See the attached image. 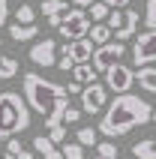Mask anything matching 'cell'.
<instances>
[{
  "label": "cell",
  "mask_w": 156,
  "mask_h": 159,
  "mask_svg": "<svg viewBox=\"0 0 156 159\" xmlns=\"http://www.w3.org/2000/svg\"><path fill=\"white\" fill-rule=\"evenodd\" d=\"M21 96H24L27 108L45 117V129L63 123V111L69 108V93L63 84L48 81L39 72H24L21 78Z\"/></svg>",
  "instance_id": "6da1fadb"
},
{
  "label": "cell",
  "mask_w": 156,
  "mask_h": 159,
  "mask_svg": "<svg viewBox=\"0 0 156 159\" xmlns=\"http://www.w3.org/2000/svg\"><path fill=\"white\" fill-rule=\"evenodd\" d=\"M150 117H153V105L147 99L135 96V93H120V96H114L111 105H105V114L96 132L108 135V138H120V135H129L132 129L150 123Z\"/></svg>",
  "instance_id": "7a4b0ae2"
},
{
  "label": "cell",
  "mask_w": 156,
  "mask_h": 159,
  "mask_svg": "<svg viewBox=\"0 0 156 159\" xmlns=\"http://www.w3.org/2000/svg\"><path fill=\"white\" fill-rule=\"evenodd\" d=\"M30 129V108L18 90H3L0 93V138L9 141L18 132Z\"/></svg>",
  "instance_id": "3957f363"
},
{
  "label": "cell",
  "mask_w": 156,
  "mask_h": 159,
  "mask_svg": "<svg viewBox=\"0 0 156 159\" xmlns=\"http://www.w3.org/2000/svg\"><path fill=\"white\" fill-rule=\"evenodd\" d=\"M105 24H108L111 36H117V42H123V39H132V36H135V30H138V24H141V15L135 9H114Z\"/></svg>",
  "instance_id": "277c9868"
},
{
  "label": "cell",
  "mask_w": 156,
  "mask_h": 159,
  "mask_svg": "<svg viewBox=\"0 0 156 159\" xmlns=\"http://www.w3.org/2000/svg\"><path fill=\"white\" fill-rule=\"evenodd\" d=\"M57 33H60L66 42L87 39V33H90V18H87V12H84V9H69V12L63 15L60 27H57Z\"/></svg>",
  "instance_id": "5b68a950"
},
{
  "label": "cell",
  "mask_w": 156,
  "mask_h": 159,
  "mask_svg": "<svg viewBox=\"0 0 156 159\" xmlns=\"http://www.w3.org/2000/svg\"><path fill=\"white\" fill-rule=\"evenodd\" d=\"M123 57H126V45L123 42H105V45H99V48H93L90 66H93L96 72H105V69H111L114 63H120Z\"/></svg>",
  "instance_id": "8992f818"
},
{
  "label": "cell",
  "mask_w": 156,
  "mask_h": 159,
  "mask_svg": "<svg viewBox=\"0 0 156 159\" xmlns=\"http://www.w3.org/2000/svg\"><path fill=\"white\" fill-rule=\"evenodd\" d=\"M132 63H135L138 69L156 63V30H144L141 36H135V45H132Z\"/></svg>",
  "instance_id": "52a82bcc"
},
{
  "label": "cell",
  "mask_w": 156,
  "mask_h": 159,
  "mask_svg": "<svg viewBox=\"0 0 156 159\" xmlns=\"http://www.w3.org/2000/svg\"><path fill=\"white\" fill-rule=\"evenodd\" d=\"M132 84H135V72L123 63H114L111 69H105V90H114L117 96L120 93H129Z\"/></svg>",
  "instance_id": "ba28073f"
},
{
  "label": "cell",
  "mask_w": 156,
  "mask_h": 159,
  "mask_svg": "<svg viewBox=\"0 0 156 159\" xmlns=\"http://www.w3.org/2000/svg\"><path fill=\"white\" fill-rule=\"evenodd\" d=\"M105 105H108V90H105V84H87V87H81V114H99V111H105Z\"/></svg>",
  "instance_id": "9c48e42d"
},
{
  "label": "cell",
  "mask_w": 156,
  "mask_h": 159,
  "mask_svg": "<svg viewBox=\"0 0 156 159\" xmlns=\"http://www.w3.org/2000/svg\"><path fill=\"white\" fill-rule=\"evenodd\" d=\"M57 54H60L57 51V42H54V39H42V42H36L33 48H30L27 57H30V63L48 69V66H57Z\"/></svg>",
  "instance_id": "30bf717a"
},
{
  "label": "cell",
  "mask_w": 156,
  "mask_h": 159,
  "mask_svg": "<svg viewBox=\"0 0 156 159\" xmlns=\"http://www.w3.org/2000/svg\"><path fill=\"white\" fill-rule=\"evenodd\" d=\"M57 51L66 54V57L78 66V63H90V57H93V42H90V39H75V42L60 45Z\"/></svg>",
  "instance_id": "8fae6325"
},
{
  "label": "cell",
  "mask_w": 156,
  "mask_h": 159,
  "mask_svg": "<svg viewBox=\"0 0 156 159\" xmlns=\"http://www.w3.org/2000/svg\"><path fill=\"white\" fill-rule=\"evenodd\" d=\"M45 15V21L51 27H60V21H63V15L69 12V3L66 0H42V9H39Z\"/></svg>",
  "instance_id": "7c38bea8"
},
{
  "label": "cell",
  "mask_w": 156,
  "mask_h": 159,
  "mask_svg": "<svg viewBox=\"0 0 156 159\" xmlns=\"http://www.w3.org/2000/svg\"><path fill=\"white\" fill-rule=\"evenodd\" d=\"M33 150L39 153L42 159H63V153L48 141V135H36V138H33Z\"/></svg>",
  "instance_id": "4fadbf2b"
},
{
  "label": "cell",
  "mask_w": 156,
  "mask_h": 159,
  "mask_svg": "<svg viewBox=\"0 0 156 159\" xmlns=\"http://www.w3.org/2000/svg\"><path fill=\"white\" fill-rule=\"evenodd\" d=\"M135 81L141 84L144 93H153L156 96V66H141V69L135 72Z\"/></svg>",
  "instance_id": "5bb4252c"
},
{
  "label": "cell",
  "mask_w": 156,
  "mask_h": 159,
  "mask_svg": "<svg viewBox=\"0 0 156 159\" xmlns=\"http://www.w3.org/2000/svg\"><path fill=\"white\" fill-rule=\"evenodd\" d=\"M9 36H12V42H30L33 36H39V27L36 24H9Z\"/></svg>",
  "instance_id": "9a60e30c"
},
{
  "label": "cell",
  "mask_w": 156,
  "mask_h": 159,
  "mask_svg": "<svg viewBox=\"0 0 156 159\" xmlns=\"http://www.w3.org/2000/svg\"><path fill=\"white\" fill-rule=\"evenodd\" d=\"M3 159H33V153L21 144V138H9L3 147Z\"/></svg>",
  "instance_id": "2e32d148"
},
{
  "label": "cell",
  "mask_w": 156,
  "mask_h": 159,
  "mask_svg": "<svg viewBox=\"0 0 156 159\" xmlns=\"http://www.w3.org/2000/svg\"><path fill=\"white\" fill-rule=\"evenodd\" d=\"M132 159H156V138H141L132 144Z\"/></svg>",
  "instance_id": "e0dca14e"
},
{
  "label": "cell",
  "mask_w": 156,
  "mask_h": 159,
  "mask_svg": "<svg viewBox=\"0 0 156 159\" xmlns=\"http://www.w3.org/2000/svg\"><path fill=\"white\" fill-rule=\"evenodd\" d=\"M72 81H75L78 87H81V84H93L96 81V69L93 66H90V63H78V66H72Z\"/></svg>",
  "instance_id": "ac0fdd59"
},
{
  "label": "cell",
  "mask_w": 156,
  "mask_h": 159,
  "mask_svg": "<svg viewBox=\"0 0 156 159\" xmlns=\"http://www.w3.org/2000/svg\"><path fill=\"white\" fill-rule=\"evenodd\" d=\"M108 15H111V9L105 6L102 0L90 3V9H87V18H90V24H105V21H108Z\"/></svg>",
  "instance_id": "d6986e66"
},
{
  "label": "cell",
  "mask_w": 156,
  "mask_h": 159,
  "mask_svg": "<svg viewBox=\"0 0 156 159\" xmlns=\"http://www.w3.org/2000/svg\"><path fill=\"white\" fill-rule=\"evenodd\" d=\"M18 75V60L12 54H0V81H9Z\"/></svg>",
  "instance_id": "ffe728a7"
},
{
  "label": "cell",
  "mask_w": 156,
  "mask_h": 159,
  "mask_svg": "<svg viewBox=\"0 0 156 159\" xmlns=\"http://www.w3.org/2000/svg\"><path fill=\"white\" fill-rule=\"evenodd\" d=\"M87 39L99 48V45L111 42V30H108V24H90V33H87Z\"/></svg>",
  "instance_id": "44dd1931"
},
{
  "label": "cell",
  "mask_w": 156,
  "mask_h": 159,
  "mask_svg": "<svg viewBox=\"0 0 156 159\" xmlns=\"http://www.w3.org/2000/svg\"><path fill=\"white\" fill-rule=\"evenodd\" d=\"M96 135H99V132H96L93 126H81V129L75 132V141L81 144V147H96V144H99V138H96Z\"/></svg>",
  "instance_id": "7402d4cb"
},
{
  "label": "cell",
  "mask_w": 156,
  "mask_h": 159,
  "mask_svg": "<svg viewBox=\"0 0 156 159\" xmlns=\"http://www.w3.org/2000/svg\"><path fill=\"white\" fill-rule=\"evenodd\" d=\"M15 24H36V9L30 3H21L15 9Z\"/></svg>",
  "instance_id": "603a6c76"
},
{
  "label": "cell",
  "mask_w": 156,
  "mask_h": 159,
  "mask_svg": "<svg viewBox=\"0 0 156 159\" xmlns=\"http://www.w3.org/2000/svg\"><path fill=\"white\" fill-rule=\"evenodd\" d=\"M60 153H63V159H84V147L78 141H63Z\"/></svg>",
  "instance_id": "cb8c5ba5"
},
{
  "label": "cell",
  "mask_w": 156,
  "mask_h": 159,
  "mask_svg": "<svg viewBox=\"0 0 156 159\" xmlns=\"http://www.w3.org/2000/svg\"><path fill=\"white\" fill-rule=\"evenodd\" d=\"M96 153H99V159H117V144L114 141H99L96 144Z\"/></svg>",
  "instance_id": "d4e9b609"
},
{
  "label": "cell",
  "mask_w": 156,
  "mask_h": 159,
  "mask_svg": "<svg viewBox=\"0 0 156 159\" xmlns=\"http://www.w3.org/2000/svg\"><path fill=\"white\" fill-rule=\"evenodd\" d=\"M144 27L147 30H156V0H147V6H144Z\"/></svg>",
  "instance_id": "484cf974"
},
{
  "label": "cell",
  "mask_w": 156,
  "mask_h": 159,
  "mask_svg": "<svg viewBox=\"0 0 156 159\" xmlns=\"http://www.w3.org/2000/svg\"><path fill=\"white\" fill-rule=\"evenodd\" d=\"M48 141H51L54 144V147H57V144H63V141H66V126H51V129H48Z\"/></svg>",
  "instance_id": "4316f807"
},
{
  "label": "cell",
  "mask_w": 156,
  "mask_h": 159,
  "mask_svg": "<svg viewBox=\"0 0 156 159\" xmlns=\"http://www.w3.org/2000/svg\"><path fill=\"white\" fill-rule=\"evenodd\" d=\"M78 120H81V108H66V111H63V126H72V123H78Z\"/></svg>",
  "instance_id": "83f0119b"
},
{
  "label": "cell",
  "mask_w": 156,
  "mask_h": 159,
  "mask_svg": "<svg viewBox=\"0 0 156 159\" xmlns=\"http://www.w3.org/2000/svg\"><path fill=\"white\" fill-rule=\"evenodd\" d=\"M108 9H129V0H102Z\"/></svg>",
  "instance_id": "f1b7e54d"
},
{
  "label": "cell",
  "mask_w": 156,
  "mask_h": 159,
  "mask_svg": "<svg viewBox=\"0 0 156 159\" xmlns=\"http://www.w3.org/2000/svg\"><path fill=\"white\" fill-rule=\"evenodd\" d=\"M72 66H75V63H72L69 57H66V54H63V57H57V69H63V72H72Z\"/></svg>",
  "instance_id": "f546056e"
},
{
  "label": "cell",
  "mask_w": 156,
  "mask_h": 159,
  "mask_svg": "<svg viewBox=\"0 0 156 159\" xmlns=\"http://www.w3.org/2000/svg\"><path fill=\"white\" fill-rule=\"evenodd\" d=\"M6 18H9V0H0V27L6 24Z\"/></svg>",
  "instance_id": "4dcf8cb0"
},
{
  "label": "cell",
  "mask_w": 156,
  "mask_h": 159,
  "mask_svg": "<svg viewBox=\"0 0 156 159\" xmlns=\"http://www.w3.org/2000/svg\"><path fill=\"white\" fill-rule=\"evenodd\" d=\"M75 9H81V6H90V3H96V0H69Z\"/></svg>",
  "instance_id": "1f68e13d"
},
{
  "label": "cell",
  "mask_w": 156,
  "mask_h": 159,
  "mask_svg": "<svg viewBox=\"0 0 156 159\" xmlns=\"http://www.w3.org/2000/svg\"><path fill=\"white\" fill-rule=\"evenodd\" d=\"M150 120H153V123H156V108H153V117H150Z\"/></svg>",
  "instance_id": "d6a6232c"
},
{
  "label": "cell",
  "mask_w": 156,
  "mask_h": 159,
  "mask_svg": "<svg viewBox=\"0 0 156 159\" xmlns=\"http://www.w3.org/2000/svg\"><path fill=\"white\" fill-rule=\"evenodd\" d=\"M0 45H3V39H0Z\"/></svg>",
  "instance_id": "836d02e7"
},
{
  "label": "cell",
  "mask_w": 156,
  "mask_h": 159,
  "mask_svg": "<svg viewBox=\"0 0 156 159\" xmlns=\"http://www.w3.org/2000/svg\"><path fill=\"white\" fill-rule=\"evenodd\" d=\"M126 159H132V156H126Z\"/></svg>",
  "instance_id": "e575fe53"
},
{
  "label": "cell",
  "mask_w": 156,
  "mask_h": 159,
  "mask_svg": "<svg viewBox=\"0 0 156 159\" xmlns=\"http://www.w3.org/2000/svg\"><path fill=\"white\" fill-rule=\"evenodd\" d=\"M96 159H99V156H96Z\"/></svg>",
  "instance_id": "d590c367"
}]
</instances>
